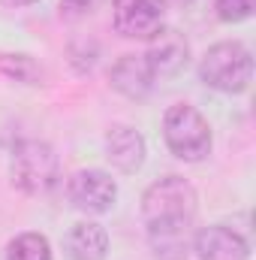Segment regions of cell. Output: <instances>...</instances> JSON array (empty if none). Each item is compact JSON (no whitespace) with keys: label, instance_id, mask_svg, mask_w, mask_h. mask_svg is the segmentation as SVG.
<instances>
[{"label":"cell","instance_id":"cell-1","mask_svg":"<svg viewBox=\"0 0 256 260\" xmlns=\"http://www.w3.org/2000/svg\"><path fill=\"white\" fill-rule=\"evenodd\" d=\"M199 197L181 176H166L154 182L142 197V218L148 227L151 248L160 260H184L193 251V221Z\"/></svg>","mask_w":256,"mask_h":260},{"label":"cell","instance_id":"cell-2","mask_svg":"<svg viewBox=\"0 0 256 260\" xmlns=\"http://www.w3.org/2000/svg\"><path fill=\"white\" fill-rule=\"evenodd\" d=\"M199 76L208 88L223 91V94H241L247 91L250 79H253V58L247 52V46L241 43H217L205 52Z\"/></svg>","mask_w":256,"mask_h":260},{"label":"cell","instance_id":"cell-3","mask_svg":"<svg viewBox=\"0 0 256 260\" xmlns=\"http://www.w3.org/2000/svg\"><path fill=\"white\" fill-rule=\"evenodd\" d=\"M163 139L169 145V151L187 164L205 160L211 154V127L202 118L199 109H193L187 103H175L166 109L163 115Z\"/></svg>","mask_w":256,"mask_h":260},{"label":"cell","instance_id":"cell-4","mask_svg":"<svg viewBox=\"0 0 256 260\" xmlns=\"http://www.w3.org/2000/svg\"><path fill=\"white\" fill-rule=\"evenodd\" d=\"M58 154L39 139H24L12 151V182L24 194H49L58 185Z\"/></svg>","mask_w":256,"mask_h":260},{"label":"cell","instance_id":"cell-5","mask_svg":"<svg viewBox=\"0 0 256 260\" xmlns=\"http://www.w3.org/2000/svg\"><path fill=\"white\" fill-rule=\"evenodd\" d=\"M66 194L69 203L78 209V212H88V215H103L115 206L118 200V185L109 173L103 170H78L69 185H66Z\"/></svg>","mask_w":256,"mask_h":260},{"label":"cell","instance_id":"cell-6","mask_svg":"<svg viewBox=\"0 0 256 260\" xmlns=\"http://www.w3.org/2000/svg\"><path fill=\"white\" fill-rule=\"evenodd\" d=\"M115 30L127 40H151L163 27L160 0H112Z\"/></svg>","mask_w":256,"mask_h":260},{"label":"cell","instance_id":"cell-7","mask_svg":"<svg viewBox=\"0 0 256 260\" xmlns=\"http://www.w3.org/2000/svg\"><path fill=\"white\" fill-rule=\"evenodd\" d=\"M193 251L199 260H247L250 248L241 233L226 224H211L193 236Z\"/></svg>","mask_w":256,"mask_h":260},{"label":"cell","instance_id":"cell-8","mask_svg":"<svg viewBox=\"0 0 256 260\" xmlns=\"http://www.w3.org/2000/svg\"><path fill=\"white\" fill-rule=\"evenodd\" d=\"M145 58H148V64L157 76H178L190 61V46L178 30L160 27L151 37V46H148Z\"/></svg>","mask_w":256,"mask_h":260},{"label":"cell","instance_id":"cell-9","mask_svg":"<svg viewBox=\"0 0 256 260\" xmlns=\"http://www.w3.org/2000/svg\"><path fill=\"white\" fill-rule=\"evenodd\" d=\"M109 79H112V88L115 91H121L124 97L139 100V97H145L154 88L157 73L151 70L145 55H124V58H118V64L112 67Z\"/></svg>","mask_w":256,"mask_h":260},{"label":"cell","instance_id":"cell-10","mask_svg":"<svg viewBox=\"0 0 256 260\" xmlns=\"http://www.w3.org/2000/svg\"><path fill=\"white\" fill-rule=\"evenodd\" d=\"M106 157L112 160L115 170L121 173H136L145 164V139L139 130L118 124L106 133Z\"/></svg>","mask_w":256,"mask_h":260},{"label":"cell","instance_id":"cell-11","mask_svg":"<svg viewBox=\"0 0 256 260\" xmlns=\"http://www.w3.org/2000/svg\"><path fill=\"white\" fill-rule=\"evenodd\" d=\"M64 248L69 260H106L109 233L100 224H94V221H81V224H75L66 233Z\"/></svg>","mask_w":256,"mask_h":260},{"label":"cell","instance_id":"cell-12","mask_svg":"<svg viewBox=\"0 0 256 260\" xmlns=\"http://www.w3.org/2000/svg\"><path fill=\"white\" fill-rule=\"evenodd\" d=\"M6 260H52V245L42 233H21L9 242Z\"/></svg>","mask_w":256,"mask_h":260},{"label":"cell","instance_id":"cell-13","mask_svg":"<svg viewBox=\"0 0 256 260\" xmlns=\"http://www.w3.org/2000/svg\"><path fill=\"white\" fill-rule=\"evenodd\" d=\"M0 70H3L6 76L18 79V82H27V85H33V82L39 79V67L33 64L27 55H3V58H0Z\"/></svg>","mask_w":256,"mask_h":260},{"label":"cell","instance_id":"cell-14","mask_svg":"<svg viewBox=\"0 0 256 260\" xmlns=\"http://www.w3.org/2000/svg\"><path fill=\"white\" fill-rule=\"evenodd\" d=\"M253 6L256 0H217V15L229 24H238L253 15Z\"/></svg>","mask_w":256,"mask_h":260},{"label":"cell","instance_id":"cell-15","mask_svg":"<svg viewBox=\"0 0 256 260\" xmlns=\"http://www.w3.org/2000/svg\"><path fill=\"white\" fill-rule=\"evenodd\" d=\"M91 6H94V0H61V12H66V15H84V12H91Z\"/></svg>","mask_w":256,"mask_h":260},{"label":"cell","instance_id":"cell-16","mask_svg":"<svg viewBox=\"0 0 256 260\" xmlns=\"http://www.w3.org/2000/svg\"><path fill=\"white\" fill-rule=\"evenodd\" d=\"M163 6H169V9H181V6H190L193 0H160Z\"/></svg>","mask_w":256,"mask_h":260},{"label":"cell","instance_id":"cell-17","mask_svg":"<svg viewBox=\"0 0 256 260\" xmlns=\"http://www.w3.org/2000/svg\"><path fill=\"white\" fill-rule=\"evenodd\" d=\"M0 3H6V6H30L36 0H0Z\"/></svg>","mask_w":256,"mask_h":260}]
</instances>
